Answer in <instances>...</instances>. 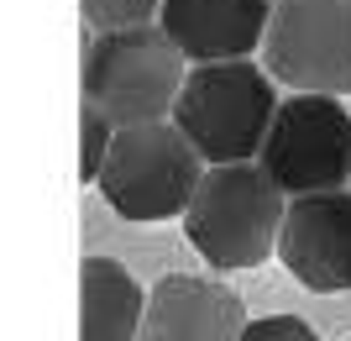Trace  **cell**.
<instances>
[{
  "instance_id": "obj_2",
  "label": "cell",
  "mask_w": 351,
  "mask_h": 341,
  "mask_svg": "<svg viewBox=\"0 0 351 341\" xmlns=\"http://www.w3.org/2000/svg\"><path fill=\"white\" fill-rule=\"evenodd\" d=\"M205 152L189 142V132L178 121H136V126H116L110 158L100 168V200L116 210L121 221H173L184 215L205 178Z\"/></svg>"
},
{
  "instance_id": "obj_8",
  "label": "cell",
  "mask_w": 351,
  "mask_h": 341,
  "mask_svg": "<svg viewBox=\"0 0 351 341\" xmlns=\"http://www.w3.org/2000/svg\"><path fill=\"white\" fill-rule=\"evenodd\" d=\"M247 305L236 289L199 273H168L147 289V315L136 341H241Z\"/></svg>"
},
{
  "instance_id": "obj_3",
  "label": "cell",
  "mask_w": 351,
  "mask_h": 341,
  "mask_svg": "<svg viewBox=\"0 0 351 341\" xmlns=\"http://www.w3.org/2000/svg\"><path fill=\"white\" fill-rule=\"evenodd\" d=\"M278 79L252 58H215L189 63V79L178 89L173 121L189 142L205 152V163H247L267 142V126L278 116Z\"/></svg>"
},
{
  "instance_id": "obj_12",
  "label": "cell",
  "mask_w": 351,
  "mask_h": 341,
  "mask_svg": "<svg viewBox=\"0 0 351 341\" xmlns=\"http://www.w3.org/2000/svg\"><path fill=\"white\" fill-rule=\"evenodd\" d=\"M79 11L95 32H116V27H142V21H158L162 0H79Z\"/></svg>"
},
{
  "instance_id": "obj_10",
  "label": "cell",
  "mask_w": 351,
  "mask_h": 341,
  "mask_svg": "<svg viewBox=\"0 0 351 341\" xmlns=\"http://www.w3.org/2000/svg\"><path fill=\"white\" fill-rule=\"evenodd\" d=\"M147 315V289L116 257L79 263V341H136Z\"/></svg>"
},
{
  "instance_id": "obj_1",
  "label": "cell",
  "mask_w": 351,
  "mask_h": 341,
  "mask_svg": "<svg viewBox=\"0 0 351 341\" xmlns=\"http://www.w3.org/2000/svg\"><path fill=\"white\" fill-rule=\"evenodd\" d=\"M283 215H289V194L257 158L210 163L184 210V237L215 273H241L278 252Z\"/></svg>"
},
{
  "instance_id": "obj_4",
  "label": "cell",
  "mask_w": 351,
  "mask_h": 341,
  "mask_svg": "<svg viewBox=\"0 0 351 341\" xmlns=\"http://www.w3.org/2000/svg\"><path fill=\"white\" fill-rule=\"evenodd\" d=\"M184 79H189V58L162 21L95 32L84 53V100L100 105L116 126L173 116Z\"/></svg>"
},
{
  "instance_id": "obj_6",
  "label": "cell",
  "mask_w": 351,
  "mask_h": 341,
  "mask_svg": "<svg viewBox=\"0 0 351 341\" xmlns=\"http://www.w3.org/2000/svg\"><path fill=\"white\" fill-rule=\"evenodd\" d=\"M263 63L289 89L351 95V0H273Z\"/></svg>"
},
{
  "instance_id": "obj_13",
  "label": "cell",
  "mask_w": 351,
  "mask_h": 341,
  "mask_svg": "<svg viewBox=\"0 0 351 341\" xmlns=\"http://www.w3.org/2000/svg\"><path fill=\"white\" fill-rule=\"evenodd\" d=\"M241 341H320V336L299 315H263V320H247Z\"/></svg>"
},
{
  "instance_id": "obj_11",
  "label": "cell",
  "mask_w": 351,
  "mask_h": 341,
  "mask_svg": "<svg viewBox=\"0 0 351 341\" xmlns=\"http://www.w3.org/2000/svg\"><path fill=\"white\" fill-rule=\"evenodd\" d=\"M110 142H116V121L105 116L100 105H89L79 110V178L84 184H95L105 168V158H110Z\"/></svg>"
},
{
  "instance_id": "obj_9",
  "label": "cell",
  "mask_w": 351,
  "mask_h": 341,
  "mask_svg": "<svg viewBox=\"0 0 351 341\" xmlns=\"http://www.w3.org/2000/svg\"><path fill=\"white\" fill-rule=\"evenodd\" d=\"M162 27L189 63L252 58L267 43L273 0H162Z\"/></svg>"
},
{
  "instance_id": "obj_5",
  "label": "cell",
  "mask_w": 351,
  "mask_h": 341,
  "mask_svg": "<svg viewBox=\"0 0 351 341\" xmlns=\"http://www.w3.org/2000/svg\"><path fill=\"white\" fill-rule=\"evenodd\" d=\"M257 163L278 178L289 194H320V189H346L351 184V110L341 95H315L293 89L278 100V116L267 126V142Z\"/></svg>"
},
{
  "instance_id": "obj_7",
  "label": "cell",
  "mask_w": 351,
  "mask_h": 341,
  "mask_svg": "<svg viewBox=\"0 0 351 341\" xmlns=\"http://www.w3.org/2000/svg\"><path fill=\"white\" fill-rule=\"evenodd\" d=\"M278 257L289 279L309 294H346L351 289V189L293 194L283 215Z\"/></svg>"
}]
</instances>
